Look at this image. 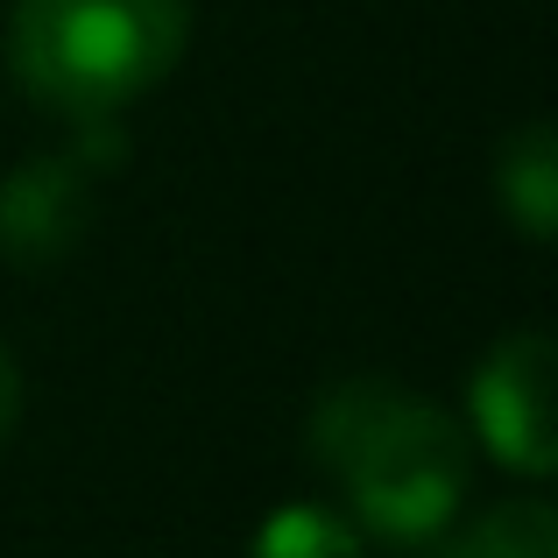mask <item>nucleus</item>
I'll return each mask as SVG.
<instances>
[{
  "mask_svg": "<svg viewBox=\"0 0 558 558\" xmlns=\"http://www.w3.org/2000/svg\"><path fill=\"white\" fill-rule=\"evenodd\" d=\"M93 163L99 142L71 156H28L8 184H0V247L22 269L64 262L71 241L85 233V205H93Z\"/></svg>",
  "mask_w": 558,
  "mask_h": 558,
  "instance_id": "4",
  "label": "nucleus"
},
{
  "mask_svg": "<svg viewBox=\"0 0 558 558\" xmlns=\"http://www.w3.org/2000/svg\"><path fill=\"white\" fill-rule=\"evenodd\" d=\"M184 43V0H14L8 71L64 121H113L178 71Z\"/></svg>",
  "mask_w": 558,
  "mask_h": 558,
  "instance_id": "2",
  "label": "nucleus"
},
{
  "mask_svg": "<svg viewBox=\"0 0 558 558\" xmlns=\"http://www.w3.org/2000/svg\"><path fill=\"white\" fill-rule=\"evenodd\" d=\"M474 432L509 474L545 481L558 466V432H551V340L545 326H517L488 347V361L466 381Z\"/></svg>",
  "mask_w": 558,
  "mask_h": 558,
  "instance_id": "3",
  "label": "nucleus"
},
{
  "mask_svg": "<svg viewBox=\"0 0 558 558\" xmlns=\"http://www.w3.org/2000/svg\"><path fill=\"white\" fill-rule=\"evenodd\" d=\"M438 558H558V523L545 502H502Z\"/></svg>",
  "mask_w": 558,
  "mask_h": 558,
  "instance_id": "7",
  "label": "nucleus"
},
{
  "mask_svg": "<svg viewBox=\"0 0 558 558\" xmlns=\"http://www.w3.org/2000/svg\"><path fill=\"white\" fill-rule=\"evenodd\" d=\"M495 198H502V213L531 241H551L558 233V135L545 121L517 128L502 142V156H495Z\"/></svg>",
  "mask_w": 558,
  "mask_h": 558,
  "instance_id": "5",
  "label": "nucleus"
},
{
  "mask_svg": "<svg viewBox=\"0 0 558 558\" xmlns=\"http://www.w3.org/2000/svg\"><path fill=\"white\" fill-rule=\"evenodd\" d=\"M312 460L340 481L354 531L432 545L466 495V438L396 381H340L312 410Z\"/></svg>",
  "mask_w": 558,
  "mask_h": 558,
  "instance_id": "1",
  "label": "nucleus"
},
{
  "mask_svg": "<svg viewBox=\"0 0 558 558\" xmlns=\"http://www.w3.org/2000/svg\"><path fill=\"white\" fill-rule=\"evenodd\" d=\"M247 558H368V551H361L354 517H340L326 502H290L255 531Z\"/></svg>",
  "mask_w": 558,
  "mask_h": 558,
  "instance_id": "6",
  "label": "nucleus"
},
{
  "mask_svg": "<svg viewBox=\"0 0 558 558\" xmlns=\"http://www.w3.org/2000/svg\"><path fill=\"white\" fill-rule=\"evenodd\" d=\"M14 417H22V368H14V354L0 347V446H8Z\"/></svg>",
  "mask_w": 558,
  "mask_h": 558,
  "instance_id": "8",
  "label": "nucleus"
}]
</instances>
